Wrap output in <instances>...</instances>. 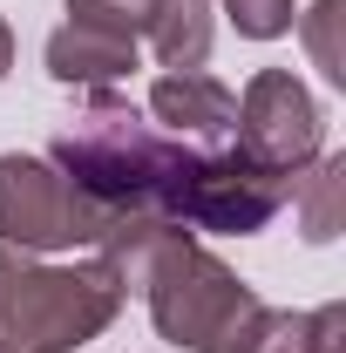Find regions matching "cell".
Masks as SVG:
<instances>
[{
    "label": "cell",
    "mask_w": 346,
    "mask_h": 353,
    "mask_svg": "<svg viewBox=\"0 0 346 353\" xmlns=\"http://www.w3.org/2000/svg\"><path fill=\"white\" fill-rule=\"evenodd\" d=\"M312 319H319V353H340V319H346V312L340 306H319Z\"/></svg>",
    "instance_id": "15"
},
{
    "label": "cell",
    "mask_w": 346,
    "mask_h": 353,
    "mask_svg": "<svg viewBox=\"0 0 346 353\" xmlns=\"http://www.w3.org/2000/svg\"><path fill=\"white\" fill-rule=\"evenodd\" d=\"M238 150L272 176H299L319 157V102L305 95V82L292 68H265L252 75L245 102H238Z\"/></svg>",
    "instance_id": "5"
},
{
    "label": "cell",
    "mask_w": 346,
    "mask_h": 353,
    "mask_svg": "<svg viewBox=\"0 0 346 353\" xmlns=\"http://www.w3.org/2000/svg\"><path fill=\"white\" fill-rule=\"evenodd\" d=\"M224 14L238 21V34H252V41H272V34H285L299 14H292V0H224Z\"/></svg>",
    "instance_id": "13"
},
{
    "label": "cell",
    "mask_w": 346,
    "mask_h": 353,
    "mask_svg": "<svg viewBox=\"0 0 346 353\" xmlns=\"http://www.w3.org/2000/svg\"><path fill=\"white\" fill-rule=\"evenodd\" d=\"M28 265L14 259V252H0V319H7V292H14V279H21Z\"/></svg>",
    "instance_id": "16"
},
{
    "label": "cell",
    "mask_w": 346,
    "mask_h": 353,
    "mask_svg": "<svg viewBox=\"0 0 346 353\" xmlns=\"http://www.w3.org/2000/svg\"><path fill=\"white\" fill-rule=\"evenodd\" d=\"M123 279L95 259L82 272H21L14 292H7V319H0V340H14L21 353H68L95 340L116 306H123Z\"/></svg>",
    "instance_id": "3"
},
{
    "label": "cell",
    "mask_w": 346,
    "mask_h": 353,
    "mask_svg": "<svg viewBox=\"0 0 346 353\" xmlns=\"http://www.w3.org/2000/svg\"><path fill=\"white\" fill-rule=\"evenodd\" d=\"M7 61H14V34H7V21H0V75H7Z\"/></svg>",
    "instance_id": "17"
},
{
    "label": "cell",
    "mask_w": 346,
    "mask_h": 353,
    "mask_svg": "<svg viewBox=\"0 0 346 353\" xmlns=\"http://www.w3.org/2000/svg\"><path fill=\"white\" fill-rule=\"evenodd\" d=\"M143 292H150V312H156V333L170 347H190V353H238L245 326L258 319V299L211 259L190 245V231L170 238L150 272H143Z\"/></svg>",
    "instance_id": "2"
},
{
    "label": "cell",
    "mask_w": 346,
    "mask_h": 353,
    "mask_svg": "<svg viewBox=\"0 0 346 353\" xmlns=\"http://www.w3.org/2000/svg\"><path fill=\"white\" fill-rule=\"evenodd\" d=\"M150 41L163 54V68H204L211 54V7L204 0H163L150 21Z\"/></svg>",
    "instance_id": "9"
},
{
    "label": "cell",
    "mask_w": 346,
    "mask_h": 353,
    "mask_svg": "<svg viewBox=\"0 0 346 353\" xmlns=\"http://www.w3.org/2000/svg\"><path fill=\"white\" fill-rule=\"evenodd\" d=\"M0 353H21V347H14V340H0Z\"/></svg>",
    "instance_id": "18"
},
{
    "label": "cell",
    "mask_w": 346,
    "mask_h": 353,
    "mask_svg": "<svg viewBox=\"0 0 346 353\" xmlns=\"http://www.w3.org/2000/svg\"><path fill=\"white\" fill-rule=\"evenodd\" d=\"M285 197H299V204H305V238L326 245V238L340 231V204H346V157H326L312 176H292Z\"/></svg>",
    "instance_id": "10"
},
{
    "label": "cell",
    "mask_w": 346,
    "mask_h": 353,
    "mask_svg": "<svg viewBox=\"0 0 346 353\" xmlns=\"http://www.w3.org/2000/svg\"><path fill=\"white\" fill-rule=\"evenodd\" d=\"M136 68V41L123 34H95V28H61L48 41V75L54 82H123Z\"/></svg>",
    "instance_id": "8"
},
{
    "label": "cell",
    "mask_w": 346,
    "mask_h": 353,
    "mask_svg": "<svg viewBox=\"0 0 346 353\" xmlns=\"http://www.w3.org/2000/svg\"><path fill=\"white\" fill-rule=\"evenodd\" d=\"M54 163H61V176L82 190L88 204H102L109 218L143 211V218H170L176 224V190H183L190 163H197V150L156 136L143 116H130V109L95 102L82 116V130H68L54 143Z\"/></svg>",
    "instance_id": "1"
},
{
    "label": "cell",
    "mask_w": 346,
    "mask_h": 353,
    "mask_svg": "<svg viewBox=\"0 0 346 353\" xmlns=\"http://www.w3.org/2000/svg\"><path fill=\"white\" fill-rule=\"evenodd\" d=\"M292 176L258 170L245 150H217V157H197L183 190H176V224H197V231H258L278 204H285Z\"/></svg>",
    "instance_id": "6"
},
{
    "label": "cell",
    "mask_w": 346,
    "mask_h": 353,
    "mask_svg": "<svg viewBox=\"0 0 346 353\" xmlns=\"http://www.w3.org/2000/svg\"><path fill=\"white\" fill-rule=\"evenodd\" d=\"M163 0H68L75 28H95V34H123V41H143L150 21H156Z\"/></svg>",
    "instance_id": "12"
},
{
    "label": "cell",
    "mask_w": 346,
    "mask_h": 353,
    "mask_svg": "<svg viewBox=\"0 0 346 353\" xmlns=\"http://www.w3.org/2000/svg\"><path fill=\"white\" fill-rule=\"evenodd\" d=\"M333 21H340V0H319V7H312V28H305V34H312V54H319V68H326V75H346L340 41H333Z\"/></svg>",
    "instance_id": "14"
},
{
    "label": "cell",
    "mask_w": 346,
    "mask_h": 353,
    "mask_svg": "<svg viewBox=\"0 0 346 353\" xmlns=\"http://www.w3.org/2000/svg\"><path fill=\"white\" fill-rule=\"evenodd\" d=\"M150 109L176 136H231V123H238V95L224 82H211L204 68H170L150 88Z\"/></svg>",
    "instance_id": "7"
},
{
    "label": "cell",
    "mask_w": 346,
    "mask_h": 353,
    "mask_svg": "<svg viewBox=\"0 0 346 353\" xmlns=\"http://www.w3.org/2000/svg\"><path fill=\"white\" fill-rule=\"evenodd\" d=\"M109 231V211L88 204L61 170H48L34 157H0V238L7 245H95Z\"/></svg>",
    "instance_id": "4"
},
{
    "label": "cell",
    "mask_w": 346,
    "mask_h": 353,
    "mask_svg": "<svg viewBox=\"0 0 346 353\" xmlns=\"http://www.w3.org/2000/svg\"><path fill=\"white\" fill-rule=\"evenodd\" d=\"M238 353H319V319H312V312H272V306H258V319L245 326Z\"/></svg>",
    "instance_id": "11"
}]
</instances>
